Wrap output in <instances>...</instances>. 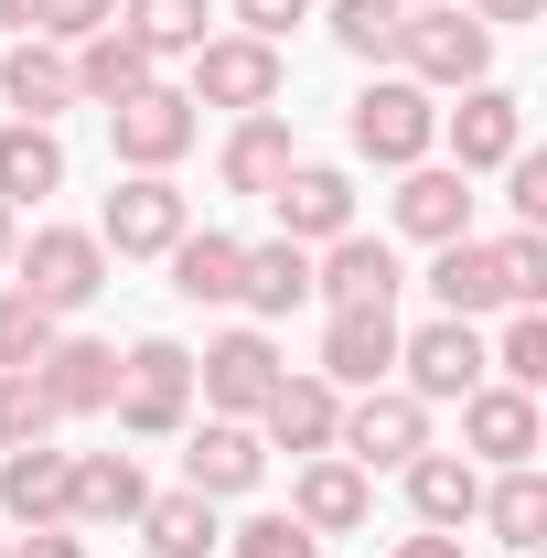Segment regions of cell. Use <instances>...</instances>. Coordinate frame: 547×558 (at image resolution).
<instances>
[{
    "label": "cell",
    "instance_id": "obj_20",
    "mask_svg": "<svg viewBox=\"0 0 547 558\" xmlns=\"http://www.w3.org/2000/svg\"><path fill=\"white\" fill-rule=\"evenodd\" d=\"M0 108H11V119H33V130H54V119L75 108V65H65V44L22 33V44L0 54Z\"/></svg>",
    "mask_w": 547,
    "mask_h": 558
},
{
    "label": "cell",
    "instance_id": "obj_16",
    "mask_svg": "<svg viewBox=\"0 0 547 558\" xmlns=\"http://www.w3.org/2000/svg\"><path fill=\"white\" fill-rule=\"evenodd\" d=\"M290 515H301V526L333 548V537H354V526L376 515V473H354L343 451H312V462L290 473Z\"/></svg>",
    "mask_w": 547,
    "mask_h": 558
},
{
    "label": "cell",
    "instance_id": "obj_50",
    "mask_svg": "<svg viewBox=\"0 0 547 558\" xmlns=\"http://www.w3.org/2000/svg\"><path fill=\"white\" fill-rule=\"evenodd\" d=\"M526 558H537V548H526Z\"/></svg>",
    "mask_w": 547,
    "mask_h": 558
},
{
    "label": "cell",
    "instance_id": "obj_24",
    "mask_svg": "<svg viewBox=\"0 0 547 558\" xmlns=\"http://www.w3.org/2000/svg\"><path fill=\"white\" fill-rule=\"evenodd\" d=\"M139 505H150V484H139V462H130V451H75L65 526H139Z\"/></svg>",
    "mask_w": 547,
    "mask_h": 558
},
{
    "label": "cell",
    "instance_id": "obj_39",
    "mask_svg": "<svg viewBox=\"0 0 547 558\" xmlns=\"http://www.w3.org/2000/svg\"><path fill=\"white\" fill-rule=\"evenodd\" d=\"M226 558H323V537H312L301 515H247V526H236V548H226Z\"/></svg>",
    "mask_w": 547,
    "mask_h": 558
},
{
    "label": "cell",
    "instance_id": "obj_27",
    "mask_svg": "<svg viewBox=\"0 0 547 558\" xmlns=\"http://www.w3.org/2000/svg\"><path fill=\"white\" fill-rule=\"evenodd\" d=\"M429 301H440L451 323H483V312H515V301H505V269H494V247H483V236H451V247L429 258Z\"/></svg>",
    "mask_w": 547,
    "mask_h": 558
},
{
    "label": "cell",
    "instance_id": "obj_41",
    "mask_svg": "<svg viewBox=\"0 0 547 558\" xmlns=\"http://www.w3.org/2000/svg\"><path fill=\"white\" fill-rule=\"evenodd\" d=\"M505 205H515V226H547V161H537V150L505 161Z\"/></svg>",
    "mask_w": 547,
    "mask_h": 558
},
{
    "label": "cell",
    "instance_id": "obj_45",
    "mask_svg": "<svg viewBox=\"0 0 547 558\" xmlns=\"http://www.w3.org/2000/svg\"><path fill=\"white\" fill-rule=\"evenodd\" d=\"M387 558H462V537H440V526H418V537H398Z\"/></svg>",
    "mask_w": 547,
    "mask_h": 558
},
{
    "label": "cell",
    "instance_id": "obj_31",
    "mask_svg": "<svg viewBox=\"0 0 547 558\" xmlns=\"http://www.w3.org/2000/svg\"><path fill=\"white\" fill-rule=\"evenodd\" d=\"M44 194H65V140L33 130V119H0V205H44Z\"/></svg>",
    "mask_w": 547,
    "mask_h": 558
},
{
    "label": "cell",
    "instance_id": "obj_40",
    "mask_svg": "<svg viewBox=\"0 0 547 558\" xmlns=\"http://www.w3.org/2000/svg\"><path fill=\"white\" fill-rule=\"evenodd\" d=\"M108 22H119V0H33V33H44V44H86V33H108Z\"/></svg>",
    "mask_w": 547,
    "mask_h": 558
},
{
    "label": "cell",
    "instance_id": "obj_43",
    "mask_svg": "<svg viewBox=\"0 0 547 558\" xmlns=\"http://www.w3.org/2000/svg\"><path fill=\"white\" fill-rule=\"evenodd\" d=\"M11 558H86V526H33V537H11Z\"/></svg>",
    "mask_w": 547,
    "mask_h": 558
},
{
    "label": "cell",
    "instance_id": "obj_18",
    "mask_svg": "<svg viewBox=\"0 0 547 558\" xmlns=\"http://www.w3.org/2000/svg\"><path fill=\"white\" fill-rule=\"evenodd\" d=\"M398 236H418V247L473 236V172H451V161H409V172H398Z\"/></svg>",
    "mask_w": 547,
    "mask_h": 558
},
{
    "label": "cell",
    "instance_id": "obj_4",
    "mask_svg": "<svg viewBox=\"0 0 547 558\" xmlns=\"http://www.w3.org/2000/svg\"><path fill=\"white\" fill-rule=\"evenodd\" d=\"M11 269H22L11 290H33V301L65 323V312H86V301L108 290V247H97V226H33V236L11 247Z\"/></svg>",
    "mask_w": 547,
    "mask_h": 558
},
{
    "label": "cell",
    "instance_id": "obj_30",
    "mask_svg": "<svg viewBox=\"0 0 547 558\" xmlns=\"http://www.w3.org/2000/svg\"><path fill=\"white\" fill-rule=\"evenodd\" d=\"M236 301H247L258 323L301 312V301H312V247H290V236H258V247L236 258Z\"/></svg>",
    "mask_w": 547,
    "mask_h": 558
},
{
    "label": "cell",
    "instance_id": "obj_22",
    "mask_svg": "<svg viewBox=\"0 0 547 558\" xmlns=\"http://www.w3.org/2000/svg\"><path fill=\"white\" fill-rule=\"evenodd\" d=\"M290 161H301L290 119H279V108H247V119L226 130V150H215V183H226V194H258V205H269V183L290 172Z\"/></svg>",
    "mask_w": 547,
    "mask_h": 558
},
{
    "label": "cell",
    "instance_id": "obj_21",
    "mask_svg": "<svg viewBox=\"0 0 547 558\" xmlns=\"http://www.w3.org/2000/svg\"><path fill=\"white\" fill-rule=\"evenodd\" d=\"M65 484H75V451H54V440L0 451V526H65Z\"/></svg>",
    "mask_w": 547,
    "mask_h": 558
},
{
    "label": "cell",
    "instance_id": "obj_6",
    "mask_svg": "<svg viewBox=\"0 0 547 558\" xmlns=\"http://www.w3.org/2000/svg\"><path fill=\"white\" fill-rule=\"evenodd\" d=\"M279 86H290V65H279V44H258V33H205V54H194V108H279Z\"/></svg>",
    "mask_w": 547,
    "mask_h": 558
},
{
    "label": "cell",
    "instance_id": "obj_28",
    "mask_svg": "<svg viewBox=\"0 0 547 558\" xmlns=\"http://www.w3.org/2000/svg\"><path fill=\"white\" fill-rule=\"evenodd\" d=\"M473 505H483V462H462V451H418V462H409V515H418V526L462 537Z\"/></svg>",
    "mask_w": 547,
    "mask_h": 558
},
{
    "label": "cell",
    "instance_id": "obj_48",
    "mask_svg": "<svg viewBox=\"0 0 547 558\" xmlns=\"http://www.w3.org/2000/svg\"><path fill=\"white\" fill-rule=\"evenodd\" d=\"M0 558H11V526H0Z\"/></svg>",
    "mask_w": 547,
    "mask_h": 558
},
{
    "label": "cell",
    "instance_id": "obj_12",
    "mask_svg": "<svg viewBox=\"0 0 547 558\" xmlns=\"http://www.w3.org/2000/svg\"><path fill=\"white\" fill-rule=\"evenodd\" d=\"M547 418L526 387H505V376H483L473 398H462V462H483V473H505V462H537Z\"/></svg>",
    "mask_w": 547,
    "mask_h": 558
},
{
    "label": "cell",
    "instance_id": "obj_37",
    "mask_svg": "<svg viewBox=\"0 0 547 558\" xmlns=\"http://www.w3.org/2000/svg\"><path fill=\"white\" fill-rule=\"evenodd\" d=\"M54 333H65V323H54L33 290H0V365H44V354H54Z\"/></svg>",
    "mask_w": 547,
    "mask_h": 558
},
{
    "label": "cell",
    "instance_id": "obj_42",
    "mask_svg": "<svg viewBox=\"0 0 547 558\" xmlns=\"http://www.w3.org/2000/svg\"><path fill=\"white\" fill-rule=\"evenodd\" d=\"M236 11V33H258V44H290V22H312V0H226Z\"/></svg>",
    "mask_w": 547,
    "mask_h": 558
},
{
    "label": "cell",
    "instance_id": "obj_46",
    "mask_svg": "<svg viewBox=\"0 0 547 558\" xmlns=\"http://www.w3.org/2000/svg\"><path fill=\"white\" fill-rule=\"evenodd\" d=\"M0 33H33V0H0Z\"/></svg>",
    "mask_w": 547,
    "mask_h": 558
},
{
    "label": "cell",
    "instance_id": "obj_44",
    "mask_svg": "<svg viewBox=\"0 0 547 558\" xmlns=\"http://www.w3.org/2000/svg\"><path fill=\"white\" fill-rule=\"evenodd\" d=\"M462 11H473V22H483V33H505V22H537V11H547V0H462Z\"/></svg>",
    "mask_w": 547,
    "mask_h": 558
},
{
    "label": "cell",
    "instance_id": "obj_29",
    "mask_svg": "<svg viewBox=\"0 0 547 558\" xmlns=\"http://www.w3.org/2000/svg\"><path fill=\"white\" fill-rule=\"evenodd\" d=\"M473 526H494V548H547V473L537 462H505L494 484H483V505H473Z\"/></svg>",
    "mask_w": 547,
    "mask_h": 558
},
{
    "label": "cell",
    "instance_id": "obj_38",
    "mask_svg": "<svg viewBox=\"0 0 547 558\" xmlns=\"http://www.w3.org/2000/svg\"><path fill=\"white\" fill-rule=\"evenodd\" d=\"M494 269H505V301H515V312H537V301H547V236H537V226L494 236Z\"/></svg>",
    "mask_w": 547,
    "mask_h": 558
},
{
    "label": "cell",
    "instance_id": "obj_11",
    "mask_svg": "<svg viewBox=\"0 0 547 558\" xmlns=\"http://www.w3.org/2000/svg\"><path fill=\"white\" fill-rule=\"evenodd\" d=\"M440 150H451V172H505L515 150H526V108H515V86H462V108H440Z\"/></svg>",
    "mask_w": 547,
    "mask_h": 558
},
{
    "label": "cell",
    "instance_id": "obj_35",
    "mask_svg": "<svg viewBox=\"0 0 547 558\" xmlns=\"http://www.w3.org/2000/svg\"><path fill=\"white\" fill-rule=\"evenodd\" d=\"M65 418H54V398H44V376L33 365H0V451H33V440H54Z\"/></svg>",
    "mask_w": 547,
    "mask_h": 558
},
{
    "label": "cell",
    "instance_id": "obj_3",
    "mask_svg": "<svg viewBox=\"0 0 547 558\" xmlns=\"http://www.w3.org/2000/svg\"><path fill=\"white\" fill-rule=\"evenodd\" d=\"M343 140H354L376 172H409V161H429V150H440V97H429V86H409V75H376V86L343 108Z\"/></svg>",
    "mask_w": 547,
    "mask_h": 558
},
{
    "label": "cell",
    "instance_id": "obj_47",
    "mask_svg": "<svg viewBox=\"0 0 547 558\" xmlns=\"http://www.w3.org/2000/svg\"><path fill=\"white\" fill-rule=\"evenodd\" d=\"M11 247H22V226H11V205H0V269H11Z\"/></svg>",
    "mask_w": 547,
    "mask_h": 558
},
{
    "label": "cell",
    "instance_id": "obj_49",
    "mask_svg": "<svg viewBox=\"0 0 547 558\" xmlns=\"http://www.w3.org/2000/svg\"><path fill=\"white\" fill-rule=\"evenodd\" d=\"M409 11H429V0H409Z\"/></svg>",
    "mask_w": 547,
    "mask_h": 558
},
{
    "label": "cell",
    "instance_id": "obj_10",
    "mask_svg": "<svg viewBox=\"0 0 547 558\" xmlns=\"http://www.w3.org/2000/svg\"><path fill=\"white\" fill-rule=\"evenodd\" d=\"M398 387H409L418 409L473 398V387H483V333H473V323H451V312H429L418 333H398Z\"/></svg>",
    "mask_w": 547,
    "mask_h": 558
},
{
    "label": "cell",
    "instance_id": "obj_7",
    "mask_svg": "<svg viewBox=\"0 0 547 558\" xmlns=\"http://www.w3.org/2000/svg\"><path fill=\"white\" fill-rule=\"evenodd\" d=\"M290 376L279 365V344L258 333V323H236V333H215L205 354H194V387H205V418H258L269 409V387Z\"/></svg>",
    "mask_w": 547,
    "mask_h": 558
},
{
    "label": "cell",
    "instance_id": "obj_26",
    "mask_svg": "<svg viewBox=\"0 0 547 558\" xmlns=\"http://www.w3.org/2000/svg\"><path fill=\"white\" fill-rule=\"evenodd\" d=\"M236 258H247V236H226V226H183V236H172V301L226 312V301H236Z\"/></svg>",
    "mask_w": 547,
    "mask_h": 558
},
{
    "label": "cell",
    "instance_id": "obj_23",
    "mask_svg": "<svg viewBox=\"0 0 547 558\" xmlns=\"http://www.w3.org/2000/svg\"><path fill=\"white\" fill-rule=\"evenodd\" d=\"M333 418H343V387H323V376H279L269 409H258V440L269 451H333Z\"/></svg>",
    "mask_w": 547,
    "mask_h": 558
},
{
    "label": "cell",
    "instance_id": "obj_34",
    "mask_svg": "<svg viewBox=\"0 0 547 558\" xmlns=\"http://www.w3.org/2000/svg\"><path fill=\"white\" fill-rule=\"evenodd\" d=\"M323 22H333V44L354 54V65H387V54H398V22H409V0H333Z\"/></svg>",
    "mask_w": 547,
    "mask_h": 558
},
{
    "label": "cell",
    "instance_id": "obj_32",
    "mask_svg": "<svg viewBox=\"0 0 547 558\" xmlns=\"http://www.w3.org/2000/svg\"><path fill=\"white\" fill-rule=\"evenodd\" d=\"M205 22H215L205 0H119V33H130L150 65H172V54L194 65V54H205Z\"/></svg>",
    "mask_w": 547,
    "mask_h": 558
},
{
    "label": "cell",
    "instance_id": "obj_33",
    "mask_svg": "<svg viewBox=\"0 0 547 558\" xmlns=\"http://www.w3.org/2000/svg\"><path fill=\"white\" fill-rule=\"evenodd\" d=\"M139 537H150V558H215L226 548V526H215L205 494H150V505H139Z\"/></svg>",
    "mask_w": 547,
    "mask_h": 558
},
{
    "label": "cell",
    "instance_id": "obj_25",
    "mask_svg": "<svg viewBox=\"0 0 547 558\" xmlns=\"http://www.w3.org/2000/svg\"><path fill=\"white\" fill-rule=\"evenodd\" d=\"M65 65H75V108H119V97H139V86H161V65L139 54L119 22H108V33H86Z\"/></svg>",
    "mask_w": 547,
    "mask_h": 558
},
{
    "label": "cell",
    "instance_id": "obj_19",
    "mask_svg": "<svg viewBox=\"0 0 547 558\" xmlns=\"http://www.w3.org/2000/svg\"><path fill=\"white\" fill-rule=\"evenodd\" d=\"M33 376H44L54 418H108V398H119V344H97V333H54V354H44Z\"/></svg>",
    "mask_w": 547,
    "mask_h": 558
},
{
    "label": "cell",
    "instance_id": "obj_36",
    "mask_svg": "<svg viewBox=\"0 0 547 558\" xmlns=\"http://www.w3.org/2000/svg\"><path fill=\"white\" fill-rule=\"evenodd\" d=\"M483 365H494L505 387H526V398H537V387H547V312H515V323H505V344H483Z\"/></svg>",
    "mask_w": 547,
    "mask_h": 558
},
{
    "label": "cell",
    "instance_id": "obj_15",
    "mask_svg": "<svg viewBox=\"0 0 547 558\" xmlns=\"http://www.w3.org/2000/svg\"><path fill=\"white\" fill-rule=\"evenodd\" d=\"M312 290H323L333 312H365V301H398V290H409V269H398V247H387V236L343 226L333 247H312Z\"/></svg>",
    "mask_w": 547,
    "mask_h": 558
},
{
    "label": "cell",
    "instance_id": "obj_9",
    "mask_svg": "<svg viewBox=\"0 0 547 558\" xmlns=\"http://www.w3.org/2000/svg\"><path fill=\"white\" fill-rule=\"evenodd\" d=\"M183 226H194L183 183H172V172H130V183L108 194V215H97V247H108V258H172Z\"/></svg>",
    "mask_w": 547,
    "mask_h": 558
},
{
    "label": "cell",
    "instance_id": "obj_5",
    "mask_svg": "<svg viewBox=\"0 0 547 558\" xmlns=\"http://www.w3.org/2000/svg\"><path fill=\"white\" fill-rule=\"evenodd\" d=\"M333 451L354 473H409L418 451H429V409H418L409 387H354L333 418Z\"/></svg>",
    "mask_w": 547,
    "mask_h": 558
},
{
    "label": "cell",
    "instance_id": "obj_8",
    "mask_svg": "<svg viewBox=\"0 0 547 558\" xmlns=\"http://www.w3.org/2000/svg\"><path fill=\"white\" fill-rule=\"evenodd\" d=\"M108 140H119V161H130V172H172V161L205 140V108H194L183 86H139V97L108 108Z\"/></svg>",
    "mask_w": 547,
    "mask_h": 558
},
{
    "label": "cell",
    "instance_id": "obj_2",
    "mask_svg": "<svg viewBox=\"0 0 547 558\" xmlns=\"http://www.w3.org/2000/svg\"><path fill=\"white\" fill-rule=\"evenodd\" d=\"M108 418L130 429V440H172V429H194V354L172 344V333H139L119 354V398Z\"/></svg>",
    "mask_w": 547,
    "mask_h": 558
},
{
    "label": "cell",
    "instance_id": "obj_13",
    "mask_svg": "<svg viewBox=\"0 0 547 558\" xmlns=\"http://www.w3.org/2000/svg\"><path fill=\"white\" fill-rule=\"evenodd\" d=\"M323 387H387L398 376V301H365V312H323Z\"/></svg>",
    "mask_w": 547,
    "mask_h": 558
},
{
    "label": "cell",
    "instance_id": "obj_17",
    "mask_svg": "<svg viewBox=\"0 0 547 558\" xmlns=\"http://www.w3.org/2000/svg\"><path fill=\"white\" fill-rule=\"evenodd\" d=\"M269 205H279V236L290 247H333L343 226H354V183H343L333 161H290L269 183Z\"/></svg>",
    "mask_w": 547,
    "mask_h": 558
},
{
    "label": "cell",
    "instance_id": "obj_14",
    "mask_svg": "<svg viewBox=\"0 0 547 558\" xmlns=\"http://www.w3.org/2000/svg\"><path fill=\"white\" fill-rule=\"evenodd\" d=\"M194 451H183V494H205V505H226V494H258V473H269V440H258V418H205V429H183Z\"/></svg>",
    "mask_w": 547,
    "mask_h": 558
},
{
    "label": "cell",
    "instance_id": "obj_1",
    "mask_svg": "<svg viewBox=\"0 0 547 558\" xmlns=\"http://www.w3.org/2000/svg\"><path fill=\"white\" fill-rule=\"evenodd\" d=\"M398 75H409V86H429V97H462V86H483V75H494V33H483L462 0H429V11H409V22H398Z\"/></svg>",
    "mask_w": 547,
    "mask_h": 558
}]
</instances>
